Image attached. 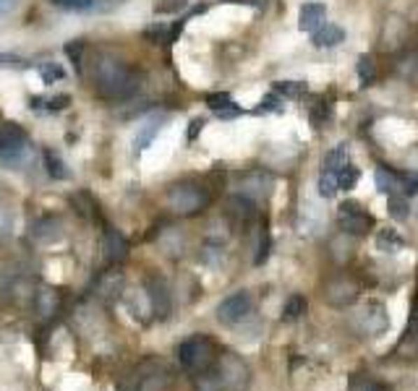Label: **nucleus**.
<instances>
[{"label":"nucleus","mask_w":418,"mask_h":391,"mask_svg":"<svg viewBox=\"0 0 418 391\" xmlns=\"http://www.w3.org/2000/svg\"><path fill=\"white\" fill-rule=\"evenodd\" d=\"M139 76L123 60L113 55H100L94 60V91L108 102H123L136 94Z\"/></svg>","instance_id":"obj_1"},{"label":"nucleus","mask_w":418,"mask_h":391,"mask_svg":"<svg viewBox=\"0 0 418 391\" xmlns=\"http://www.w3.org/2000/svg\"><path fill=\"white\" fill-rule=\"evenodd\" d=\"M219 357V350L215 339H209L207 334H194L186 342L178 344V360L180 365L191 373H207L215 368Z\"/></svg>","instance_id":"obj_2"},{"label":"nucleus","mask_w":418,"mask_h":391,"mask_svg":"<svg viewBox=\"0 0 418 391\" xmlns=\"http://www.w3.org/2000/svg\"><path fill=\"white\" fill-rule=\"evenodd\" d=\"M212 201L207 188L194 186V183H178L168 191V206L180 216H196L204 212Z\"/></svg>","instance_id":"obj_3"},{"label":"nucleus","mask_w":418,"mask_h":391,"mask_svg":"<svg viewBox=\"0 0 418 391\" xmlns=\"http://www.w3.org/2000/svg\"><path fill=\"white\" fill-rule=\"evenodd\" d=\"M251 308H254L251 295L246 293V290H238V293L228 295V297L217 305V321L225 323V326H233V323L243 321L251 313Z\"/></svg>","instance_id":"obj_4"},{"label":"nucleus","mask_w":418,"mask_h":391,"mask_svg":"<svg viewBox=\"0 0 418 391\" xmlns=\"http://www.w3.org/2000/svg\"><path fill=\"white\" fill-rule=\"evenodd\" d=\"M338 222L348 235H366L368 230L374 227L371 214H366V212H363V206L356 204V201H345V204H340Z\"/></svg>","instance_id":"obj_5"},{"label":"nucleus","mask_w":418,"mask_h":391,"mask_svg":"<svg viewBox=\"0 0 418 391\" xmlns=\"http://www.w3.org/2000/svg\"><path fill=\"white\" fill-rule=\"evenodd\" d=\"M147 300H150V311L157 316V318H168L170 316V308H173V300H170V290L165 279H159V276H150L147 279Z\"/></svg>","instance_id":"obj_6"},{"label":"nucleus","mask_w":418,"mask_h":391,"mask_svg":"<svg viewBox=\"0 0 418 391\" xmlns=\"http://www.w3.org/2000/svg\"><path fill=\"white\" fill-rule=\"evenodd\" d=\"M102 251H105V264L118 266L123 264L126 256H129V240H126L115 227H108V230H105V237H102Z\"/></svg>","instance_id":"obj_7"},{"label":"nucleus","mask_w":418,"mask_h":391,"mask_svg":"<svg viewBox=\"0 0 418 391\" xmlns=\"http://www.w3.org/2000/svg\"><path fill=\"white\" fill-rule=\"evenodd\" d=\"M257 216V206H254V201H251L249 196H233L228 201V219L233 222V227H246Z\"/></svg>","instance_id":"obj_8"},{"label":"nucleus","mask_w":418,"mask_h":391,"mask_svg":"<svg viewBox=\"0 0 418 391\" xmlns=\"http://www.w3.org/2000/svg\"><path fill=\"white\" fill-rule=\"evenodd\" d=\"M60 305H63V293L45 287L40 293H34V311L40 313V318H52L58 316Z\"/></svg>","instance_id":"obj_9"},{"label":"nucleus","mask_w":418,"mask_h":391,"mask_svg":"<svg viewBox=\"0 0 418 391\" xmlns=\"http://www.w3.org/2000/svg\"><path fill=\"white\" fill-rule=\"evenodd\" d=\"M60 219L58 216H40V219H34L31 222V237L37 240V243H52V240H58L63 230H60Z\"/></svg>","instance_id":"obj_10"},{"label":"nucleus","mask_w":418,"mask_h":391,"mask_svg":"<svg viewBox=\"0 0 418 391\" xmlns=\"http://www.w3.org/2000/svg\"><path fill=\"white\" fill-rule=\"evenodd\" d=\"M324 16H327V8L324 3H303L298 13V27L301 31H317L322 24H324Z\"/></svg>","instance_id":"obj_11"},{"label":"nucleus","mask_w":418,"mask_h":391,"mask_svg":"<svg viewBox=\"0 0 418 391\" xmlns=\"http://www.w3.org/2000/svg\"><path fill=\"white\" fill-rule=\"evenodd\" d=\"M345 39V29L338 24H322L317 31H311V42L314 47H335Z\"/></svg>","instance_id":"obj_12"},{"label":"nucleus","mask_w":418,"mask_h":391,"mask_svg":"<svg viewBox=\"0 0 418 391\" xmlns=\"http://www.w3.org/2000/svg\"><path fill=\"white\" fill-rule=\"evenodd\" d=\"M27 131L19 126V123H3L0 126V152L3 149H13V147H24L27 144Z\"/></svg>","instance_id":"obj_13"},{"label":"nucleus","mask_w":418,"mask_h":391,"mask_svg":"<svg viewBox=\"0 0 418 391\" xmlns=\"http://www.w3.org/2000/svg\"><path fill=\"white\" fill-rule=\"evenodd\" d=\"M356 295H359L356 293V284L348 282V279H338V282L327 290V300L335 305H345V303H353Z\"/></svg>","instance_id":"obj_14"},{"label":"nucleus","mask_w":418,"mask_h":391,"mask_svg":"<svg viewBox=\"0 0 418 391\" xmlns=\"http://www.w3.org/2000/svg\"><path fill=\"white\" fill-rule=\"evenodd\" d=\"M31 110H45V112H58L71 105V94H55V97H31Z\"/></svg>","instance_id":"obj_15"},{"label":"nucleus","mask_w":418,"mask_h":391,"mask_svg":"<svg viewBox=\"0 0 418 391\" xmlns=\"http://www.w3.org/2000/svg\"><path fill=\"white\" fill-rule=\"evenodd\" d=\"M168 383H170V373L162 368V371H152L147 376H141L136 391H165Z\"/></svg>","instance_id":"obj_16"},{"label":"nucleus","mask_w":418,"mask_h":391,"mask_svg":"<svg viewBox=\"0 0 418 391\" xmlns=\"http://www.w3.org/2000/svg\"><path fill=\"white\" fill-rule=\"evenodd\" d=\"M335 177H338V188H340V191H353V188L359 186V180H361V170L356 165L345 162V165H343L338 172H335Z\"/></svg>","instance_id":"obj_17"},{"label":"nucleus","mask_w":418,"mask_h":391,"mask_svg":"<svg viewBox=\"0 0 418 391\" xmlns=\"http://www.w3.org/2000/svg\"><path fill=\"white\" fill-rule=\"evenodd\" d=\"M120 284H123V274L120 272H108L105 276L100 279V297H105V300H113V297H118V290Z\"/></svg>","instance_id":"obj_18"},{"label":"nucleus","mask_w":418,"mask_h":391,"mask_svg":"<svg viewBox=\"0 0 418 391\" xmlns=\"http://www.w3.org/2000/svg\"><path fill=\"white\" fill-rule=\"evenodd\" d=\"M306 308H309V303H306L303 295H290L285 300V308H282V318L285 321H298L301 316L306 313Z\"/></svg>","instance_id":"obj_19"},{"label":"nucleus","mask_w":418,"mask_h":391,"mask_svg":"<svg viewBox=\"0 0 418 391\" xmlns=\"http://www.w3.org/2000/svg\"><path fill=\"white\" fill-rule=\"evenodd\" d=\"M272 91H275V94H280V97L301 99V97H306V91H309V87H306L303 81H278Z\"/></svg>","instance_id":"obj_20"},{"label":"nucleus","mask_w":418,"mask_h":391,"mask_svg":"<svg viewBox=\"0 0 418 391\" xmlns=\"http://www.w3.org/2000/svg\"><path fill=\"white\" fill-rule=\"evenodd\" d=\"M329 115H332V105H329L327 99H317L309 110V120L314 128H324L327 126Z\"/></svg>","instance_id":"obj_21"},{"label":"nucleus","mask_w":418,"mask_h":391,"mask_svg":"<svg viewBox=\"0 0 418 391\" xmlns=\"http://www.w3.org/2000/svg\"><path fill=\"white\" fill-rule=\"evenodd\" d=\"M356 73H359L363 87H371L377 81V63L371 60V55H361L359 63H356Z\"/></svg>","instance_id":"obj_22"},{"label":"nucleus","mask_w":418,"mask_h":391,"mask_svg":"<svg viewBox=\"0 0 418 391\" xmlns=\"http://www.w3.org/2000/svg\"><path fill=\"white\" fill-rule=\"evenodd\" d=\"M45 167H48V175L55 177V180H66L69 177V170H66V165H63V159H60L52 149H45Z\"/></svg>","instance_id":"obj_23"},{"label":"nucleus","mask_w":418,"mask_h":391,"mask_svg":"<svg viewBox=\"0 0 418 391\" xmlns=\"http://www.w3.org/2000/svg\"><path fill=\"white\" fill-rule=\"evenodd\" d=\"M374 183H377L379 193H387V196L398 188V183H395V172L387 170L384 165H379L377 170H374Z\"/></svg>","instance_id":"obj_24"},{"label":"nucleus","mask_w":418,"mask_h":391,"mask_svg":"<svg viewBox=\"0 0 418 391\" xmlns=\"http://www.w3.org/2000/svg\"><path fill=\"white\" fill-rule=\"evenodd\" d=\"M159 128H162V117H159V120H152V123H147V126L141 128V133L136 136V141H134L136 152H144V149L150 147L152 141H154V136L159 133Z\"/></svg>","instance_id":"obj_25"},{"label":"nucleus","mask_w":418,"mask_h":391,"mask_svg":"<svg viewBox=\"0 0 418 391\" xmlns=\"http://www.w3.org/2000/svg\"><path fill=\"white\" fill-rule=\"evenodd\" d=\"M395 183H398L400 191L405 196L418 193V172H413V170H398L395 172Z\"/></svg>","instance_id":"obj_26"},{"label":"nucleus","mask_w":418,"mask_h":391,"mask_svg":"<svg viewBox=\"0 0 418 391\" xmlns=\"http://www.w3.org/2000/svg\"><path fill=\"white\" fill-rule=\"evenodd\" d=\"M377 243L382 245L384 251H389V253H392V251H398V248H403V245H405V240H403V237H400V235L395 233V230H389V227H384V230H379Z\"/></svg>","instance_id":"obj_27"},{"label":"nucleus","mask_w":418,"mask_h":391,"mask_svg":"<svg viewBox=\"0 0 418 391\" xmlns=\"http://www.w3.org/2000/svg\"><path fill=\"white\" fill-rule=\"evenodd\" d=\"M345 162H348V152H345V147L332 149V152L324 156V172H338Z\"/></svg>","instance_id":"obj_28"},{"label":"nucleus","mask_w":418,"mask_h":391,"mask_svg":"<svg viewBox=\"0 0 418 391\" xmlns=\"http://www.w3.org/2000/svg\"><path fill=\"white\" fill-rule=\"evenodd\" d=\"M387 206H389V216H392V219H405V216H408V201H405V196L389 193Z\"/></svg>","instance_id":"obj_29"},{"label":"nucleus","mask_w":418,"mask_h":391,"mask_svg":"<svg viewBox=\"0 0 418 391\" xmlns=\"http://www.w3.org/2000/svg\"><path fill=\"white\" fill-rule=\"evenodd\" d=\"M335 191H338V177H335V172H324V170H322V177H319V193L324 196V198H332Z\"/></svg>","instance_id":"obj_30"},{"label":"nucleus","mask_w":418,"mask_h":391,"mask_svg":"<svg viewBox=\"0 0 418 391\" xmlns=\"http://www.w3.org/2000/svg\"><path fill=\"white\" fill-rule=\"evenodd\" d=\"M144 39L150 45H159V42H168V27L165 24H152L144 29Z\"/></svg>","instance_id":"obj_31"},{"label":"nucleus","mask_w":418,"mask_h":391,"mask_svg":"<svg viewBox=\"0 0 418 391\" xmlns=\"http://www.w3.org/2000/svg\"><path fill=\"white\" fill-rule=\"evenodd\" d=\"M31 63L27 58H21V55H10V52H0V68H16V71H24L29 68Z\"/></svg>","instance_id":"obj_32"},{"label":"nucleus","mask_w":418,"mask_h":391,"mask_svg":"<svg viewBox=\"0 0 418 391\" xmlns=\"http://www.w3.org/2000/svg\"><path fill=\"white\" fill-rule=\"evenodd\" d=\"M55 8L63 10H89L94 8V0H50Z\"/></svg>","instance_id":"obj_33"},{"label":"nucleus","mask_w":418,"mask_h":391,"mask_svg":"<svg viewBox=\"0 0 418 391\" xmlns=\"http://www.w3.org/2000/svg\"><path fill=\"white\" fill-rule=\"evenodd\" d=\"M280 110H282V97H280V94H275V91H269L267 97L259 102L257 112H280Z\"/></svg>","instance_id":"obj_34"},{"label":"nucleus","mask_w":418,"mask_h":391,"mask_svg":"<svg viewBox=\"0 0 418 391\" xmlns=\"http://www.w3.org/2000/svg\"><path fill=\"white\" fill-rule=\"evenodd\" d=\"M269 251H272V237H269L267 227L261 230V237H259V253H257V258H254V264L261 266L264 261L269 258Z\"/></svg>","instance_id":"obj_35"},{"label":"nucleus","mask_w":418,"mask_h":391,"mask_svg":"<svg viewBox=\"0 0 418 391\" xmlns=\"http://www.w3.org/2000/svg\"><path fill=\"white\" fill-rule=\"evenodd\" d=\"M81 52H84V42H81V39H73V42L66 45V55L71 58L73 68L79 71V73H81Z\"/></svg>","instance_id":"obj_36"},{"label":"nucleus","mask_w":418,"mask_h":391,"mask_svg":"<svg viewBox=\"0 0 418 391\" xmlns=\"http://www.w3.org/2000/svg\"><path fill=\"white\" fill-rule=\"evenodd\" d=\"M40 73H42V81H45V84H55V81H60V78L66 76V71L60 68L58 63H48V66H42Z\"/></svg>","instance_id":"obj_37"},{"label":"nucleus","mask_w":418,"mask_h":391,"mask_svg":"<svg viewBox=\"0 0 418 391\" xmlns=\"http://www.w3.org/2000/svg\"><path fill=\"white\" fill-rule=\"evenodd\" d=\"M191 3L189 0H165V3H157L154 10L157 13H180V10H186Z\"/></svg>","instance_id":"obj_38"},{"label":"nucleus","mask_w":418,"mask_h":391,"mask_svg":"<svg viewBox=\"0 0 418 391\" xmlns=\"http://www.w3.org/2000/svg\"><path fill=\"white\" fill-rule=\"evenodd\" d=\"M204 102H207L209 108L217 112V110H222L225 105H230L233 99H230L228 91H212V94H207V97H204Z\"/></svg>","instance_id":"obj_39"},{"label":"nucleus","mask_w":418,"mask_h":391,"mask_svg":"<svg viewBox=\"0 0 418 391\" xmlns=\"http://www.w3.org/2000/svg\"><path fill=\"white\" fill-rule=\"evenodd\" d=\"M10 230H13V216L6 206H0V237H6Z\"/></svg>","instance_id":"obj_40"},{"label":"nucleus","mask_w":418,"mask_h":391,"mask_svg":"<svg viewBox=\"0 0 418 391\" xmlns=\"http://www.w3.org/2000/svg\"><path fill=\"white\" fill-rule=\"evenodd\" d=\"M204 126H207V120H204V117H194V120H191V126H189V136L186 138H189V141H196Z\"/></svg>","instance_id":"obj_41"},{"label":"nucleus","mask_w":418,"mask_h":391,"mask_svg":"<svg viewBox=\"0 0 418 391\" xmlns=\"http://www.w3.org/2000/svg\"><path fill=\"white\" fill-rule=\"evenodd\" d=\"M240 112H243V110H240L236 102H230V105H225L222 110H217V115L222 117V120H228V117H238Z\"/></svg>","instance_id":"obj_42"},{"label":"nucleus","mask_w":418,"mask_h":391,"mask_svg":"<svg viewBox=\"0 0 418 391\" xmlns=\"http://www.w3.org/2000/svg\"><path fill=\"white\" fill-rule=\"evenodd\" d=\"M183 27H186V19H180V21H175L173 27L168 29V45H173L175 39L180 37V31H183Z\"/></svg>","instance_id":"obj_43"},{"label":"nucleus","mask_w":418,"mask_h":391,"mask_svg":"<svg viewBox=\"0 0 418 391\" xmlns=\"http://www.w3.org/2000/svg\"><path fill=\"white\" fill-rule=\"evenodd\" d=\"M222 3H240V6H254V8H264L267 0H222Z\"/></svg>","instance_id":"obj_44"},{"label":"nucleus","mask_w":418,"mask_h":391,"mask_svg":"<svg viewBox=\"0 0 418 391\" xmlns=\"http://www.w3.org/2000/svg\"><path fill=\"white\" fill-rule=\"evenodd\" d=\"M118 3H123V0H94V6L100 10H110V8H115Z\"/></svg>","instance_id":"obj_45"},{"label":"nucleus","mask_w":418,"mask_h":391,"mask_svg":"<svg viewBox=\"0 0 418 391\" xmlns=\"http://www.w3.org/2000/svg\"><path fill=\"white\" fill-rule=\"evenodd\" d=\"M13 6H16V0H0V16H3V13H8Z\"/></svg>","instance_id":"obj_46"},{"label":"nucleus","mask_w":418,"mask_h":391,"mask_svg":"<svg viewBox=\"0 0 418 391\" xmlns=\"http://www.w3.org/2000/svg\"><path fill=\"white\" fill-rule=\"evenodd\" d=\"M368 391H389V386H384V383H374Z\"/></svg>","instance_id":"obj_47"},{"label":"nucleus","mask_w":418,"mask_h":391,"mask_svg":"<svg viewBox=\"0 0 418 391\" xmlns=\"http://www.w3.org/2000/svg\"><path fill=\"white\" fill-rule=\"evenodd\" d=\"M413 316H418V276H416V308H413Z\"/></svg>","instance_id":"obj_48"}]
</instances>
